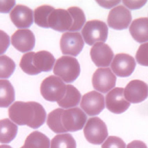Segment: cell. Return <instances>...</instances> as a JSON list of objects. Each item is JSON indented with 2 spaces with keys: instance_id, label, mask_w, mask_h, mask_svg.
<instances>
[{
  "instance_id": "cell-33",
  "label": "cell",
  "mask_w": 148,
  "mask_h": 148,
  "mask_svg": "<svg viewBox=\"0 0 148 148\" xmlns=\"http://www.w3.org/2000/svg\"><path fill=\"white\" fill-rule=\"evenodd\" d=\"M9 45V36L5 32L1 31V54L5 51Z\"/></svg>"
},
{
  "instance_id": "cell-25",
  "label": "cell",
  "mask_w": 148,
  "mask_h": 148,
  "mask_svg": "<svg viewBox=\"0 0 148 148\" xmlns=\"http://www.w3.org/2000/svg\"><path fill=\"white\" fill-rule=\"evenodd\" d=\"M54 10V8L48 5H44L37 8L34 11V22L40 27L49 28L48 18Z\"/></svg>"
},
{
  "instance_id": "cell-23",
  "label": "cell",
  "mask_w": 148,
  "mask_h": 148,
  "mask_svg": "<svg viewBox=\"0 0 148 148\" xmlns=\"http://www.w3.org/2000/svg\"><path fill=\"white\" fill-rule=\"evenodd\" d=\"M15 99L14 89L8 80H0V106L3 108L8 107Z\"/></svg>"
},
{
  "instance_id": "cell-15",
  "label": "cell",
  "mask_w": 148,
  "mask_h": 148,
  "mask_svg": "<svg viewBox=\"0 0 148 148\" xmlns=\"http://www.w3.org/2000/svg\"><path fill=\"white\" fill-rule=\"evenodd\" d=\"M91 58L98 67H107L112 63L113 53L111 48L104 42H98L90 50Z\"/></svg>"
},
{
  "instance_id": "cell-6",
  "label": "cell",
  "mask_w": 148,
  "mask_h": 148,
  "mask_svg": "<svg viewBox=\"0 0 148 148\" xmlns=\"http://www.w3.org/2000/svg\"><path fill=\"white\" fill-rule=\"evenodd\" d=\"M86 120L85 113L78 107L64 110L62 113V123L67 132L82 130Z\"/></svg>"
},
{
  "instance_id": "cell-20",
  "label": "cell",
  "mask_w": 148,
  "mask_h": 148,
  "mask_svg": "<svg viewBox=\"0 0 148 148\" xmlns=\"http://www.w3.org/2000/svg\"><path fill=\"white\" fill-rule=\"evenodd\" d=\"M18 127L8 119L0 121V142L1 143H9L17 135Z\"/></svg>"
},
{
  "instance_id": "cell-18",
  "label": "cell",
  "mask_w": 148,
  "mask_h": 148,
  "mask_svg": "<svg viewBox=\"0 0 148 148\" xmlns=\"http://www.w3.org/2000/svg\"><path fill=\"white\" fill-rule=\"evenodd\" d=\"M55 61L53 55L45 51L34 53L32 58L33 66L38 73L51 71Z\"/></svg>"
},
{
  "instance_id": "cell-17",
  "label": "cell",
  "mask_w": 148,
  "mask_h": 148,
  "mask_svg": "<svg viewBox=\"0 0 148 148\" xmlns=\"http://www.w3.org/2000/svg\"><path fill=\"white\" fill-rule=\"evenodd\" d=\"M10 17L12 22L18 28L30 27L33 22L32 11L23 5H16L10 13Z\"/></svg>"
},
{
  "instance_id": "cell-38",
  "label": "cell",
  "mask_w": 148,
  "mask_h": 148,
  "mask_svg": "<svg viewBox=\"0 0 148 148\" xmlns=\"http://www.w3.org/2000/svg\"><path fill=\"white\" fill-rule=\"evenodd\" d=\"M21 148H24V147H23V146H22V147H21Z\"/></svg>"
},
{
  "instance_id": "cell-28",
  "label": "cell",
  "mask_w": 148,
  "mask_h": 148,
  "mask_svg": "<svg viewBox=\"0 0 148 148\" xmlns=\"http://www.w3.org/2000/svg\"><path fill=\"white\" fill-rule=\"evenodd\" d=\"M15 64L14 61L6 55L0 57V77L8 78L14 71Z\"/></svg>"
},
{
  "instance_id": "cell-30",
  "label": "cell",
  "mask_w": 148,
  "mask_h": 148,
  "mask_svg": "<svg viewBox=\"0 0 148 148\" xmlns=\"http://www.w3.org/2000/svg\"><path fill=\"white\" fill-rule=\"evenodd\" d=\"M136 58L139 64L148 66V42L143 44L139 47Z\"/></svg>"
},
{
  "instance_id": "cell-36",
  "label": "cell",
  "mask_w": 148,
  "mask_h": 148,
  "mask_svg": "<svg viewBox=\"0 0 148 148\" xmlns=\"http://www.w3.org/2000/svg\"><path fill=\"white\" fill-rule=\"evenodd\" d=\"M126 148H148L144 142L139 140H134L127 145Z\"/></svg>"
},
{
  "instance_id": "cell-7",
  "label": "cell",
  "mask_w": 148,
  "mask_h": 148,
  "mask_svg": "<svg viewBox=\"0 0 148 148\" xmlns=\"http://www.w3.org/2000/svg\"><path fill=\"white\" fill-rule=\"evenodd\" d=\"M116 78L109 68H100L97 70L92 77L93 88L102 93H106L116 86Z\"/></svg>"
},
{
  "instance_id": "cell-14",
  "label": "cell",
  "mask_w": 148,
  "mask_h": 148,
  "mask_svg": "<svg viewBox=\"0 0 148 148\" xmlns=\"http://www.w3.org/2000/svg\"><path fill=\"white\" fill-rule=\"evenodd\" d=\"M49 27L56 31H69L73 25V18L67 10L55 9L49 15L48 20Z\"/></svg>"
},
{
  "instance_id": "cell-35",
  "label": "cell",
  "mask_w": 148,
  "mask_h": 148,
  "mask_svg": "<svg viewBox=\"0 0 148 148\" xmlns=\"http://www.w3.org/2000/svg\"><path fill=\"white\" fill-rule=\"evenodd\" d=\"M97 2L101 6L106 8H110L119 4L120 1H97Z\"/></svg>"
},
{
  "instance_id": "cell-26",
  "label": "cell",
  "mask_w": 148,
  "mask_h": 148,
  "mask_svg": "<svg viewBox=\"0 0 148 148\" xmlns=\"http://www.w3.org/2000/svg\"><path fill=\"white\" fill-rule=\"evenodd\" d=\"M51 148H76V142L69 133L59 134L51 141Z\"/></svg>"
},
{
  "instance_id": "cell-1",
  "label": "cell",
  "mask_w": 148,
  "mask_h": 148,
  "mask_svg": "<svg viewBox=\"0 0 148 148\" xmlns=\"http://www.w3.org/2000/svg\"><path fill=\"white\" fill-rule=\"evenodd\" d=\"M8 115L17 124L36 129L45 123L46 113L43 106L37 102L17 101L8 109Z\"/></svg>"
},
{
  "instance_id": "cell-8",
  "label": "cell",
  "mask_w": 148,
  "mask_h": 148,
  "mask_svg": "<svg viewBox=\"0 0 148 148\" xmlns=\"http://www.w3.org/2000/svg\"><path fill=\"white\" fill-rule=\"evenodd\" d=\"M84 40L79 32L65 33L61 36L60 47L63 54L77 56L84 47Z\"/></svg>"
},
{
  "instance_id": "cell-4",
  "label": "cell",
  "mask_w": 148,
  "mask_h": 148,
  "mask_svg": "<svg viewBox=\"0 0 148 148\" xmlns=\"http://www.w3.org/2000/svg\"><path fill=\"white\" fill-rule=\"evenodd\" d=\"M86 43L92 46L98 42H104L107 39L108 28L105 22L94 20L87 21L81 31Z\"/></svg>"
},
{
  "instance_id": "cell-9",
  "label": "cell",
  "mask_w": 148,
  "mask_h": 148,
  "mask_svg": "<svg viewBox=\"0 0 148 148\" xmlns=\"http://www.w3.org/2000/svg\"><path fill=\"white\" fill-rule=\"evenodd\" d=\"M124 89L116 87L109 92L106 97V107L111 112L121 114L128 110L130 106L125 97Z\"/></svg>"
},
{
  "instance_id": "cell-22",
  "label": "cell",
  "mask_w": 148,
  "mask_h": 148,
  "mask_svg": "<svg viewBox=\"0 0 148 148\" xmlns=\"http://www.w3.org/2000/svg\"><path fill=\"white\" fill-rule=\"evenodd\" d=\"M50 139L38 131L31 133L26 138L24 148H50Z\"/></svg>"
},
{
  "instance_id": "cell-37",
  "label": "cell",
  "mask_w": 148,
  "mask_h": 148,
  "mask_svg": "<svg viewBox=\"0 0 148 148\" xmlns=\"http://www.w3.org/2000/svg\"><path fill=\"white\" fill-rule=\"evenodd\" d=\"M0 148H12L11 146L5 145H2L0 146Z\"/></svg>"
},
{
  "instance_id": "cell-3",
  "label": "cell",
  "mask_w": 148,
  "mask_h": 148,
  "mask_svg": "<svg viewBox=\"0 0 148 148\" xmlns=\"http://www.w3.org/2000/svg\"><path fill=\"white\" fill-rule=\"evenodd\" d=\"M40 93L47 101L58 102L64 97L66 85L60 78L50 76L45 79L40 85Z\"/></svg>"
},
{
  "instance_id": "cell-16",
  "label": "cell",
  "mask_w": 148,
  "mask_h": 148,
  "mask_svg": "<svg viewBox=\"0 0 148 148\" xmlns=\"http://www.w3.org/2000/svg\"><path fill=\"white\" fill-rule=\"evenodd\" d=\"M12 45L21 52L32 50L35 45V39L32 32L29 29L17 30L11 37Z\"/></svg>"
},
{
  "instance_id": "cell-11",
  "label": "cell",
  "mask_w": 148,
  "mask_h": 148,
  "mask_svg": "<svg viewBox=\"0 0 148 148\" xmlns=\"http://www.w3.org/2000/svg\"><path fill=\"white\" fill-rule=\"evenodd\" d=\"M134 58L126 53L117 54L112 62L111 67L114 73L121 77H128L131 75L136 67Z\"/></svg>"
},
{
  "instance_id": "cell-12",
  "label": "cell",
  "mask_w": 148,
  "mask_h": 148,
  "mask_svg": "<svg viewBox=\"0 0 148 148\" xmlns=\"http://www.w3.org/2000/svg\"><path fill=\"white\" fill-rule=\"evenodd\" d=\"M132 19L130 12L121 5L115 7L111 10L107 18V23L112 28L123 30L128 27Z\"/></svg>"
},
{
  "instance_id": "cell-31",
  "label": "cell",
  "mask_w": 148,
  "mask_h": 148,
  "mask_svg": "<svg viewBox=\"0 0 148 148\" xmlns=\"http://www.w3.org/2000/svg\"><path fill=\"white\" fill-rule=\"evenodd\" d=\"M123 140L118 137L110 136L102 145V148H125Z\"/></svg>"
},
{
  "instance_id": "cell-19",
  "label": "cell",
  "mask_w": 148,
  "mask_h": 148,
  "mask_svg": "<svg viewBox=\"0 0 148 148\" xmlns=\"http://www.w3.org/2000/svg\"><path fill=\"white\" fill-rule=\"evenodd\" d=\"M130 32L137 42L148 41V18H140L134 20L130 27Z\"/></svg>"
},
{
  "instance_id": "cell-27",
  "label": "cell",
  "mask_w": 148,
  "mask_h": 148,
  "mask_svg": "<svg viewBox=\"0 0 148 148\" xmlns=\"http://www.w3.org/2000/svg\"><path fill=\"white\" fill-rule=\"evenodd\" d=\"M73 18V25L69 31H78L82 28L86 21L84 13L82 9L77 7H71L67 9Z\"/></svg>"
},
{
  "instance_id": "cell-24",
  "label": "cell",
  "mask_w": 148,
  "mask_h": 148,
  "mask_svg": "<svg viewBox=\"0 0 148 148\" xmlns=\"http://www.w3.org/2000/svg\"><path fill=\"white\" fill-rule=\"evenodd\" d=\"M64 110V109L58 108L51 112L48 115L47 122V125L55 133L67 132L62 122V115Z\"/></svg>"
},
{
  "instance_id": "cell-5",
  "label": "cell",
  "mask_w": 148,
  "mask_h": 148,
  "mask_svg": "<svg viewBox=\"0 0 148 148\" xmlns=\"http://www.w3.org/2000/svg\"><path fill=\"white\" fill-rule=\"evenodd\" d=\"M86 140L94 145H100L108 136V130L105 123L97 117L88 119L84 130Z\"/></svg>"
},
{
  "instance_id": "cell-2",
  "label": "cell",
  "mask_w": 148,
  "mask_h": 148,
  "mask_svg": "<svg viewBox=\"0 0 148 148\" xmlns=\"http://www.w3.org/2000/svg\"><path fill=\"white\" fill-rule=\"evenodd\" d=\"M80 65L75 58L64 56L56 61L53 73L67 83L73 82L79 76Z\"/></svg>"
},
{
  "instance_id": "cell-29",
  "label": "cell",
  "mask_w": 148,
  "mask_h": 148,
  "mask_svg": "<svg viewBox=\"0 0 148 148\" xmlns=\"http://www.w3.org/2000/svg\"><path fill=\"white\" fill-rule=\"evenodd\" d=\"M34 52H31L23 55L20 63V66L27 74L34 75L38 74L33 66L32 58Z\"/></svg>"
},
{
  "instance_id": "cell-32",
  "label": "cell",
  "mask_w": 148,
  "mask_h": 148,
  "mask_svg": "<svg viewBox=\"0 0 148 148\" xmlns=\"http://www.w3.org/2000/svg\"><path fill=\"white\" fill-rule=\"evenodd\" d=\"M123 3L130 9H137L143 6L147 1H123Z\"/></svg>"
},
{
  "instance_id": "cell-13",
  "label": "cell",
  "mask_w": 148,
  "mask_h": 148,
  "mask_svg": "<svg viewBox=\"0 0 148 148\" xmlns=\"http://www.w3.org/2000/svg\"><path fill=\"white\" fill-rule=\"evenodd\" d=\"M124 94L125 99L130 103H141L148 97V85L142 80H132L125 86Z\"/></svg>"
},
{
  "instance_id": "cell-10",
  "label": "cell",
  "mask_w": 148,
  "mask_h": 148,
  "mask_svg": "<svg viewBox=\"0 0 148 148\" xmlns=\"http://www.w3.org/2000/svg\"><path fill=\"white\" fill-rule=\"evenodd\" d=\"M80 106L89 116L99 115L105 108L104 97L95 91L87 92L82 97Z\"/></svg>"
},
{
  "instance_id": "cell-21",
  "label": "cell",
  "mask_w": 148,
  "mask_h": 148,
  "mask_svg": "<svg viewBox=\"0 0 148 148\" xmlns=\"http://www.w3.org/2000/svg\"><path fill=\"white\" fill-rule=\"evenodd\" d=\"M80 98L81 94L78 90L72 85H67L64 97L58 103L62 108H72L78 105Z\"/></svg>"
},
{
  "instance_id": "cell-34",
  "label": "cell",
  "mask_w": 148,
  "mask_h": 148,
  "mask_svg": "<svg viewBox=\"0 0 148 148\" xmlns=\"http://www.w3.org/2000/svg\"><path fill=\"white\" fill-rule=\"evenodd\" d=\"M14 1H0L1 9V13H8L15 5Z\"/></svg>"
}]
</instances>
